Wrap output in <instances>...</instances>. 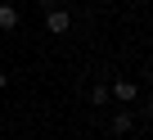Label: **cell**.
<instances>
[{"label":"cell","mask_w":153,"mask_h":140,"mask_svg":"<svg viewBox=\"0 0 153 140\" xmlns=\"http://www.w3.org/2000/svg\"><path fill=\"white\" fill-rule=\"evenodd\" d=\"M45 32H50V36H68V32H72V14H68V9H50V14H45Z\"/></svg>","instance_id":"obj_1"},{"label":"cell","mask_w":153,"mask_h":140,"mask_svg":"<svg viewBox=\"0 0 153 140\" xmlns=\"http://www.w3.org/2000/svg\"><path fill=\"white\" fill-rule=\"evenodd\" d=\"M108 95H113L117 104H135V100H140V86L122 77V82H113V86H108Z\"/></svg>","instance_id":"obj_2"},{"label":"cell","mask_w":153,"mask_h":140,"mask_svg":"<svg viewBox=\"0 0 153 140\" xmlns=\"http://www.w3.org/2000/svg\"><path fill=\"white\" fill-rule=\"evenodd\" d=\"M108 127H113V136H126V131H131V127H135V109H117V113H113V122H108Z\"/></svg>","instance_id":"obj_3"},{"label":"cell","mask_w":153,"mask_h":140,"mask_svg":"<svg viewBox=\"0 0 153 140\" xmlns=\"http://www.w3.org/2000/svg\"><path fill=\"white\" fill-rule=\"evenodd\" d=\"M18 27V9L14 5H0V32H14Z\"/></svg>","instance_id":"obj_4"},{"label":"cell","mask_w":153,"mask_h":140,"mask_svg":"<svg viewBox=\"0 0 153 140\" xmlns=\"http://www.w3.org/2000/svg\"><path fill=\"white\" fill-rule=\"evenodd\" d=\"M108 100H113V95H108V86H104V82H99V86H95V91H90V104H95V109H104V104H108Z\"/></svg>","instance_id":"obj_5"},{"label":"cell","mask_w":153,"mask_h":140,"mask_svg":"<svg viewBox=\"0 0 153 140\" xmlns=\"http://www.w3.org/2000/svg\"><path fill=\"white\" fill-rule=\"evenodd\" d=\"M140 113H144V118L153 122V100H144V104H140Z\"/></svg>","instance_id":"obj_6"},{"label":"cell","mask_w":153,"mask_h":140,"mask_svg":"<svg viewBox=\"0 0 153 140\" xmlns=\"http://www.w3.org/2000/svg\"><path fill=\"white\" fill-rule=\"evenodd\" d=\"M36 5H41V9L50 14V9H59V0H36Z\"/></svg>","instance_id":"obj_7"},{"label":"cell","mask_w":153,"mask_h":140,"mask_svg":"<svg viewBox=\"0 0 153 140\" xmlns=\"http://www.w3.org/2000/svg\"><path fill=\"white\" fill-rule=\"evenodd\" d=\"M5 86H9V73H0V91H5Z\"/></svg>","instance_id":"obj_8"},{"label":"cell","mask_w":153,"mask_h":140,"mask_svg":"<svg viewBox=\"0 0 153 140\" xmlns=\"http://www.w3.org/2000/svg\"><path fill=\"white\" fill-rule=\"evenodd\" d=\"M149 86H153V68H149Z\"/></svg>","instance_id":"obj_9"}]
</instances>
